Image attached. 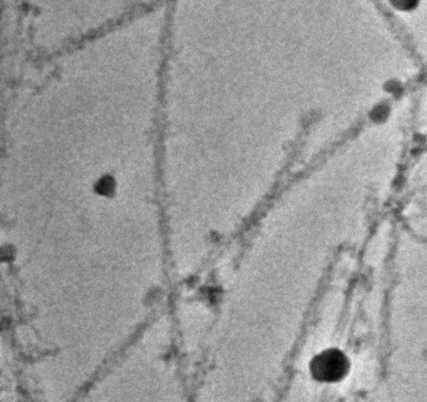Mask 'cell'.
<instances>
[{"instance_id": "6da1fadb", "label": "cell", "mask_w": 427, "mask_h": 402, "mask_svg": "<svg viewBox=\"0 0 427 402\" xmlns=\"http://www.w3.org/2000/svg\"><path fill=\"white\" fill-rule=\"evenodd\" d=\"M169 0H28L32 48L55 55Z\"/></svg>"}, {"instance_id": "7a4b0ae2", "label": "cell", "mask_w": 427, "mask_h": 402, "mask_svg": "<svg viewBox=\"0 0 427 402\" xmlns=\"http://www.w3.org/2000/svg\"><path fill=\"white\" fill-rule=\"evenodd\" d=\"M317 368V374H320L322 378L326 379H337L338 376L343 373L345 368L344 360L339 354H334L332 351L324 354L318 358L317 363L314 365Z\"/></svg>"}, {"instance_id": "3957f363", "label": "cell", "mask_w": 427, "mask_h": 402, "mask_svg": "<svg viewBox=\"0 0 427 402\" xmlns=\"http://www.w3.org/2000/svg\"><path fill=\"white\" fill-rule=\"evenodd\" d=\"M116 184H114V180L111 176H104L102 179L99 180L98 184H97V192L102 196H109L112 192L114 191Z\"/></svg>"}]
</instances>
